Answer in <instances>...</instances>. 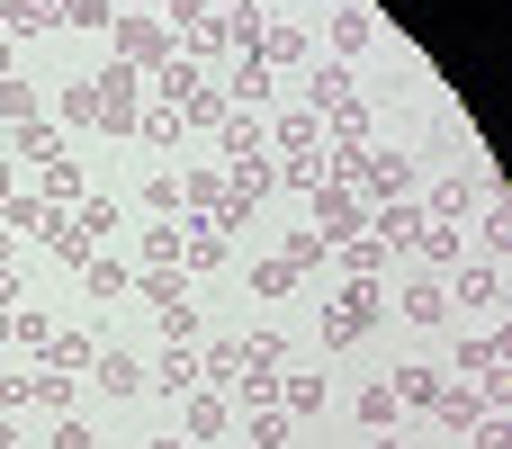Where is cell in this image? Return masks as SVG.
<instances>
[{
    "label": "cell",
    "instance_id": "6da1fadb",
    "mask_svg": "<svg viewBox=\"0 0 512 449\" xmlns=\"http://www.w3.org/2000/svg\"><path fill=\"white\" fill-rule=\"evenodd\" d=\"M117 63H135V72H162L171 54H180V27H162V18H144V9H117Z\"/></svg>",
    "mask_w": 512,
    "mask_h": 449
},
{
    "label": "cell",
    "instance_id": "7a4b0ae2",
    "mask_svg": "<svg viewBox=\"0 0 512 449\" xmlns=\"http://www.w3.org/2000/svg\"><path fill=\"white\" fill-rule=\"evenodd\" d=\"M90 90H99V117H90V126H108V135H135V126H144V72H135V63L90 72Z\"/></svg>",
    "mask_w": 512,
    "mask_h": 449
},
{
    "label": "cell",
    "instance_id": "3957f363",
    "mask_svg": "<svg viewBox=\"0 0 512 449\" xmlns=\"http://www.w3.org/2000/svg\"><path fill=\"white\" fill-rule=\"evenodd\" d=\"M378 315H387L378 279H342V297H333V315H324V342H333V351H351L360 333H378Z\"/></svg>",
    "mask_w": 512,
    "mask_h": 449
},
{
    "label": "cell",
    "instance_id": "277c9868",
    "mask_svg": "<svg viewBox=\"0 0 512 449\" xmlns=\"http://www.w3.org/2000/svg\"><path fill=\"white\" fill-rule=\"evenodd\" d=\"M306 207H315L324 243H342V234H369V198H360V189H342V180H315V189H306Z\"/></svg>",
    "mask_w": 512,
    "mask_h": 449
},
{
    "label": "cell",
    "instance_id": "5b68a950",
    "mask_svg": "<svg viewBox=\"0 0 512 449\" xmlns=\"http://www.w3.org/2000/svg\"><path fill=\"white\" fill-rule=\"evenodd\" d=\"M405 189H414V171H405L396 153H369V162H360V198H369V207H396Z\"/></svg>",
    "mask_w": 512,
    "mask_h": 449
},
{
    "label": "cell",
    "instance_id": "8992f818",
    "mask_svg": "<svg viewBox=\"0 0 512 449\" xmlns=\"http://www.w3.org/2000/svg\"><path fill=\"white\" fill-rule=\"evenodd\" d=\"M144 378H153V396H198V342H171Z\"/></svg>",
    "mask_w": 512,
    "mask_h": 449
},
{
    "label": "cell",
    "instance_id": "52a82bcc",
    "mask_svg": "<svg viewBox=\"0 0 512 449\" xmlns=\"http://www.w3.org/2000/svg\"><path fill=\"white\" fill-rule=\"evenodd\" d=\"M252 63H261V72H306V27H261Z\"/></svg>",
    "mask_w": 512,
    "mask_h": 449
},
{
    "label": "cell",
    "instance_id": "ba28073f",
    "mask_svg": "<svg viewBox=\"0 0 512 449\" xmlns=\"http://www.w3.org/2000/svg\"><path fill=\"white\" fill-rule=\"evenodd\" d=\"M360 90H351V63H324V72H306V99L297 108H315V117H333V108H351Z\"/></svg>",
    "mask_w": 512,
    "mask_h": 449
},
{
    "label": "cell",
    "instance_id": "9c48e42d",
    "mask_svg": "<svg viewBox=\"0 0 512 449\" xmlns=\"http://www.w3.org/2000/svg\"><path fill=\"white\" fill-rule=\"evenodd\" d=\"M477 198H486V180H477V171H450V180L432 189V207H423V216H432V225H459Z\"/></svg>",
    "mask_w": 512,
    "mask_h": 449
},
{
    "label": "cell",
    "instance_id": "30bf717a",
    "mask_svg": "<svg viewBox=\"0 0 512 449\" xmlns=\"http://www.w3.org/2000/svg\"><path fill=\"white\" fill-rule=\"evenodd\" d=\"M225 414H234V405H225L216 387H198L189 414H180V441H189V449H198V441H225Z\"/></svg>",
    "mask_w": 512,
    "mask_h": 449
},
{
    "label": "cell",
    "instance_id": "8fae6325",
    "mask_svg": "<svg viewBox=\"0 0 512 449\" xmlns=\"http://www.w3.org/2000/svg\"><path fill=\"white\" fill-rule=\"evenodd\" d=\"M180 234H189V252H180V261H189V270H225V252H234V234H216V225H207V216H189V225H180Z\"/></svg>",
    "mask_w": 512,
    "mask_h": 449
},
{
    "label": "cell",
    "instance_id": "7c38bea8",
    "mask_svg": "<svg viewBox=\"0 0 512 449\" xmlns=\"http://www.w3.org/2000/svg\"><path fill=\"white\" fill-rule=\"evenodd\" d=\"M333 261H342V279H378V270H387V243H378V234H342Z\"/></svg>",
    "mask_w": 512,
    "mask_h": 449
},
{
    "label": "cell",
    "instance_id": "4fadbf2b",
    "mask_svg": "<svg viewBox=\"0 0 512 449\" xmlns=\"http://www.w3.org/2000/svg\"><path fill=\"white\" fill-rule=\"evenodd\" d=\"M126 297H135V306H153V315H171V306H189V279H180V270H144Z\"/></svg>",
    "mask_w": 512,
    "mask_h": 449
},
{
    "label": "cell",
    "instance_id": "5bb4252c",
    "mask_svg": "<svg viewBox=\"0 0 512 449\" xmlns=\"http://www.w3.org/2000/svg\"><path fill=\"white\" fill-rule=\"evenodd\" d=\"M45 369H63V378H90V369H99V342H90V333H54V342H45Z\"/></svg>",
    "mask_w": 512,
    "mask_h": 449
},
{
    "label": "cell",
    "instance_id": "9a60e30c",
    "mask_svg": "<svg viewBox=\"0 0 512 449\" xmlns=\"http://www.w3.org/2000/svg\"><path fill=\"white\" fill-rule=\"evenodd\" d=\"M90 378H99V387H108V396H144V387H153V378H144V360H135V351H99V369H90Z\"/></svg>",
    "mask_w": 512,
    "mask_h": 449
},
{
    "label": "cell",
    "instance_id": "2e32d148",
    "mask_svg": "<svg viewBox=\"0 0 512 449\" xmlns=\"http://www.w3.org/2000/svg\"><path fill=\"white\" fill-rule=\"evenodd\" d=\"M198 90H207V81H198V63H189V54H171V63L153 72V99H171V108H189Z\"/></svg>",
    "mask_w": 512,
    "mask_h": 449
},
{
    "label": "cell",
    "instance_id": "e0dca14e",
    "mask_svg": "<svg viewBox=\"0 0 512 449\" xmlns=\"http://www.w3.org/2000/svg\"><path fill=\"white\" fill-rule=\"evenodd\" d=\"M234 378H243V342H207V351H198V387H216V396H225Z\"/></svg>",
    "mask_w": 512,
    "mask_h": 449
},
{
    "label": "cell",
    "instance_id": "ac0fdd59",
    "mask_svg": "<svg viewBox=\"0 0 512 449\" xmlns=\"http://www.w3.org/2000/svg\"><path fill=\"white\" fill-rule=\"evenodd\" d=\"M279 414H288V423H315V414H324V378H306V369L279 378Z\"/></svg>",
    "mask_w": 512,
    "mask_h": 449
},
{
    "label": "cell",
    "instance_id": "d6986e66",
    "mask_svg": "<svg viewBox=\"0 0 512 449\" xmlns=\"http://www.w3.org/2000/svg\"><path fill=\"white\" fill-rule=\"evenodd\" d=\"M0 27L9 36H54L63 18H54V0H0Z\"/></svg>",
    "mask_w": 512,
    "mask_h": 449
},
{
    "label": "cell",
    "instance_id": "ffe728a7",
    "mask_svg": "<svg viewBox=\"0 0 512 449\" xmlns=\"http://www.w3.org/2000/svg\"><path fill=\"white\" fill-rule=\"evenodd\" d=\"M396 315H405V324H441V315H450V306H441V279L423 270V279H414V288L396 297Z\"/></svg>",
    "mask_w": 512,
    "mask_h": 449
},
{
    "label": "cell",
    "instance_id": "44dd1931",
    "mask_svg": "<svg viewBox=\"0 0 512 449\" xmlns=\"http://www.w3.org/2000/svg\"><path fill=\"white\" fill-rule=\"evenodd\" d=\"M261 99H270V72L243 54V63H234V81H225V108H261Z\"/></svg>",
    "mask_w": 512,
    "mask_h": 449
},
{
    "label": "cell",
    "instance_id": "7402d4cb",
    "mask_svg": "<svg viewBox=\"0 0 512 449\" xmlns=\"http://www.w3.org/2000/svg\"><path fill=\"white\" fill-rule=\"evenodd\" d=\"M315 144H324V117L315 108H288L279 117V153H315Z\"/></svg>",
    "mask_w": 512,
    "mask_h": 449
},
{
    "label": "cell",
    "instance_id": "603a6c76",
    "mask_svg": "<svg viewBox=\"0 0 512 449\" xmlns=\"http://www.w3.org/2000/svg\"><path fill=\"white\" fill-rule=\"evenodd\" d=\"M225 171H234V189H225V198H234V207H252V198H261V189H270V162H261V153H234V162H225Z\"/></svg>",
    "mask_w": 512,
    "mask_h": 449
},
{
    "label": "cell",
    "instance_id": "cb8c5ba5",
    "mask_svg": "<svg viewBox=\"0 0 512 449\" xmlns=\"http://www.w3.org/2000/svg\"><path fill=\"white\" fill-rule=\"evenodd\" d=\"M54 216H63V207H45V198H9V207H0L9 234H54Z\"/></svg>",
    "mask_w": 512,
    "mask_h": 449
},
{
    "label": "cell",
    "instance_id": "d4e9b609",
    "mask_svg": "<svg viewBox=\"0 0 512 449\" xmlns=\"http://www.w3.org/2000/svg\"><path fill=\"white\" fill-rule=\"evenodd\" d=\"M414 252H423V270H432V279H441V270H459V225H423V243H414Z\"/></svg>",
    "mask_w": 512,
    "mask_h": 449
},
{
    "label": "cell",
    "instance_id": "484cf974",
    "mask_svg": "<svg viewBox=\"0 0 512 449\" xmlns=\"http://www.w3.org/2000/svg\"><path fill=\"white\" fill-rule=\"evenodd\" d=\"M216 18H225V45H243V54H252V45H261V27H270L252 0H234V9H216Z\"/></svg>",
    "mask_w": 512,
    "mask_h": 449
},
{
    "label": "cell",
    "instance_id": "4316f807",
    "mask_svg": "<svg viewBox=\"0 0 512 449\" xmlns=\"http://www.w3.org/2000/svg\"><path fill=\"white\" fill-rule=\"evenodd\" d=\"M369 36H378V27H369V9H333V45H342V63H351V54H369Z\"/></svg>",
    "mask_w": 512,
    "mask_h": 449
},
{
    "label": "cell",
    "instance_id": "83f0119b",
    "mask_svg": "<svg viewBox=\"0 0 512 449\" xmlns=\"http://www.w3.org/2000/svg\"><path fill=\"white\" fill-rule=\"evenodd\" d=\"M180 207L216 216V207H225V171H189V180H180Z\"/></svg>",
    "mask_w": 512,
    "mask_h": 449
},
{
    "label": "cell",
    "instance_id": "f1b7e54d",
    "mask_svg": "<svg viewBox=\"0 0 512 449\" xmlns=\"http://www.w3.org/2000/svg\"><path fill=\"white\" fill-rule=\"evenodd\" d=\"M180 252H189L180 225H153V234H144V270H180Z\"/></svg>",
    "mask_w": 512,
    "mask_h": 449
},
{
    "label": "cell",
    "instance_id": "f546056e",
    "mask_svg": "<svg viewBox=\"0 0 512 449\" xmlns=\"http://www.w3.org/2000/svg\"><path fill=\"white\" fill-rule=\"evenodd\" d=\"M450 297H459V306H495V297H504V279L477 261V270H459V279H450Z\"/></svg>",
    "mask_w": 512,
    "mask_h": 449
},
{
    "label": "cell",
    "instance_id": "4dcf8cb0",
    "mask_svg": "<svg viewBox=\"0 0 512 449\" xmlns=\"http://www.w3.org/2000/svg\"><path fill=\"white\" fill-rule=\"evenodd\" d=\"M27 405H45V414H72V378H63V369H36V378H27Z\"/></svg>",
    "mask_w": 512,
    "mask_h": 449
},
{
    "label": "cell",
    "instance_id": "1f68e13d",
    "mask_svg": "<svg viewBox=\"0 0 512 449\" xmlns=\"http://www.w3.org/2000/svg\"><path fill=\"white\" fill-rule=\"evenodd\" d=\"M432 414H441V423H468V432L486 423V405H477V387H441V396H432Z\"/></svg>",
    "mask_w": 512,
    "mask_h": 449
},
{
    "label": "cell",
    "instance_id": "d6a6232c",
    "mask_svg": "<svg viewBox=\"0 0 512 449\" xmlns=\"http://www.w3.org/2000/svg\"><path fill=\"white\" fill-rule=\"evenodd\" d=\"M288 441H297V423L279 405H252V449H288Z\"/></svg>",
    "mask_w": 512,
    "mask_h": 449
},
{
    "label": "cell",
    "instance_id": "836d02e7",
    "mask_svg": "<svg viewBox=\"0 0 512 449\" xmlns=\"http://www.w3.org/2000/svg\"><path fill=\"white\" fill-rule=\"evenodd\" d=\"M108 225H117V198H81V207H72V234H81V243H99Z\"/></svg>",
    "mask_w": 512,
    "mask_h": 449
},
{
    "label": "cell",
    "instance_id": "e575fe53",
    "mask_svg": "<svg viewBox=\"0 0 512 449\" xmlns=\"http://www.w3.org/2000/svg\"><path fill=\"white\" fill-rule=\"evenodd\" d=\"M459 369H468V378H495V369H504V342H495V333L459 342Z\"/></svg>",
    "mask_w": 512,
    "mask_h": 449
},
{
    "label": "cell",
    "instance_id": "d590c367",
    "mask_svg": "<svg viewBox=\"0 0 512 449\" xmlns=\"http://www.w3.org/2000/svg\"><path fill=\"white\" fill-rule=\"evenodd\" d=\"M387 387H396V405H432L441 396V369H396Z\"/></svg>",
    "mask_w": 512,
    "mask_h": 449
},
{
    "label": "cell",
    "instance_id": "8d00e7d4",
    "mask_svg": "<svg viewBox=\"0 0 512 449\" xmlns=\"http://www.w3.org/2000/svg\"><path fill=\"white\" fill-rule=\"evenodd\" d=\"M405 405H396V387H360V432H387Z\"/></svg>",
    "mask_w": 512,
    "mask_h": 449
},
{
    "label": "cell",
    "instance_id": "74e56055",
    "mask_svg": "<svg viewBox=\"0 0 512 449\" xmlns=\"http://www.w3.org/2000/svg\"><path fill=\"white\" fill-rule=\"evenodd\" d=\"M0 117H9V126H36V81L9 72V81H0Z\"/></svg>",
    "mask_w": 512,
    "mask_h": 449
},
{
    "label": "cell",
    "instance_id": "f35d334b",
    "mask_svg": "<svg viewBox=\"0 0 512 449\" xmlns=\"http://www.w3.org/2000/svg\"><path fill=\"white\" fill-rule=\"evenodd\" d=\"M54 108H63V126H90V117H99V90H90V81H63Z\"/></svg>",
    "mask_w": 512,
    "mask_h": 449
},
{
    "label": "cell",
    "instance_id": "ab89813d",
    "mask_svg": "<svg viewBox=\"0 0 512 449\" xmlns=\"http://www.w3.org/2000/svg\"><path fill=\"white\" fill-rule=\"evenodd\" d=\"M18 153H27V162H63V135L36 117V126H18Z\"/></svg>",
    "mask_w": 512,
    "mask_h": 449
},
{
    "label": "cell",
    "instance_id": "60d3db41",
    "mask_svg": "<svg viewBox=\"0 0 512 449\" xmlns=\"http://www.w3.org/2000/svg\"><path fill=\"white\" fill-rule=\"evenodd\" d=\"M279 261H288V270H297V279H306V270H315V261H333V243H324V234H288V252H279Z\"/></svg>",
    "mask_w": 512,
    "mask_h": 449
},
{
    "label": "cell",
    "instance_id": "b9f144b4",
    "mask_svg": "<svg viewBox=\"0 0 512 449\" xmlns=\"http://www.w3.org/2000/svg\"><path fill=\"white\" fill-rule=\"evenodd\" d=\"M9 342H27V351H36V360H45V342H54V324H45V315H36V306H18V315H9Z\"/></svg>",
    "mask_w": 512,
    "mask_h": 449
},
{
    "label": "cell",
    "instance_id": "7bdbcfd3",
    "mask_svg": "<svg viewBox=\"0 0 512 449\" xmlns=\"http://www.w3.org/2000/svg\"><path fill=\"white\" fill-rule=\"evenodd\" d=\"M180 126H189V117H180V108H171V99H153V108H144V126H135V135H153V144H171V135H180Z\"/></svg>",
    "mask_w": 512,
    "mask_h": 449
},
{
    "label": "cell",
    "instance_id": "ee69618b",
    "mask_svg": "<svg viewBox=\"0 0 512 449\" xmlns=\"http://www.w3.org/2000/svg\"><path fill=\"white\" fill-rule=\"evenodd\" d=\"M216 135H225V153H261V126H252V108H234Z\"/></svg>",
    "mask_w": 512,
    "mask_h": 449
},
{
    "label": "cell",
    "instance_id": "f6af8a7d",
    "mask_svg": "<svg viewBox=\"0 0 512 449\" xmlns=\"http://www.w3.org/2000/svg\"><path fill=\"white\" fill-rule=\"evenodd\" d=\"M81 198V171L72 162H45V207H72Z\"/></svg>",
    "mask_w": 512,
    "mask_h": 449
},
{
    "label": "cell",
    "instance_id": "bcb514c9",
    "mask_svg": "<svg viewBox=\"0 0 512 449\" xmlns=\"http://www.w3.org/2000/svg\"><path fill=\"white\" fill-rule=\"evenodd\" d=\"M81 288H90V297H126V288H135V279H126V270H117V261H90V270H81Z\"/></svg>",
    "mask_w": 512,
    "mask_h": 449
},
{
    "label": "cell",
    "instance_id": "7dc6e473",
    "mask_svg": "<svg viewBox=\"0 0 512 449\" xmlns=\"http://www.w3.org/2000/svg\"><path fill=\"white\" fill-rule=\"evenodd\" d=\"M243 369H288V342H279V333H252V342H243Z\"/></svg>",
    "mask_w": 512,
    "mask_h": 449
},
{
    "label": "cell",
    "instance_id": "c3c4849f",
    "mask_svg": "<svg viewBox=\"0 0 512 449\" xmlns=\"http://www.w3.org/2000/svg\"><path fill=\"white\" fill-rule=\"evenodd\" d=\"M180 117H189V126H225V117H234V108H225V90H198V99H189V108H180Z\"/></svg>",
    "mask_w": 512,
    "mask_h": 449
},
{
    "label": "cell",
    "instance_id": "681fc988",
    "mask_svg": "<svg viewBox=\"0 0 512 449\" xmlns=\"http://www.w3.org/2000/svg\"><path fill=\"white\" fill-rule=\"evenodd\" d=\"M144 207H153V225H171V207H180V180H171V171H153V189H144Z\"/></svg>",
    "mask_w": 512,
    "mask_h": 449
},
{
    "label": "cell",
    "instance_id": "f907efd6",
    "mask_svg": "<svg viewBox=\"0 0 512 449\" xmlns=\"http://www.w3.org/2000/svg\"><path fill=\"white\" fill-rule=\"evenodd\" d=\"M252 288H261V297H288V288H297V270H288V261H261V270H252Z\"/></svg>",
    "mask_w": 512,
    "mask_h": 449
},
{
    "label": "cell",
    "instance_id": "816d5d0a",
    "mask_svg": "<svg viewBox=\"0 0 512 449\" xmlns=\"http://www.w3.org/2000/svg\"><path fill=\"white\" fill-rule=\"evenodd\" d=\"M54 449H99V432H90L81 414H63V423H54Z\"/></svg>",
    "mask_w": 512,
    "mask_h": 449
},
{
    "label": "cell",
    "instance_id": "f5cc1de1",
    "mask_svg": "<svg viewBox=\"0 0 512 449\" xmlns=\"http://www.w3.org/2000/svg\"><path fill=\"white\" fill-rule=\"evenodd\" d=\"M477 234H486L495 252H512V207H486V225H477Z\"/></svg>",
    "mask_w": 512,
    "mask_h": 449
},
{
    "label": "cell",
    "instance_id": "db71d44e",
    "mask_svg": "<svg viewBox=\"0 0 512 449\" xmlns=\"http://www.w3.org/2000/svg\"><path fill=\"white\" fill-rule=\"evenodd\" d=\"M477 449H512V423H504V414H486V423H477Z\"/></svg>",
    "mask_w": 512,
    "mask_h": 449
},
{
    "label": "cell",
    "instance_id": "11a10c76",
    "mask_svg": "<svg viewBox=\"0 0 512 449\" xmlns=\"http://www.w3.org/2000/svg\"><path fill=\"white\" fill-rule=\"evenodd\" d=\"M162 9H171V18H180V27H189V18H207V9H216V0H162Z\"/></svg>",
    "mask_w": 512,
    "mask_h": 449
},
{
    "label": "cell",
    "instance_id": "9f6ffc18",
    "mask_svg": "<svg viewBox=\"0 0 512 449\" xmlns=\"http://www.w3.org/2000/svg\"><path fill=\"white\" fill-rule=\"evenodd\" d=\"M0 315H18V270H0Z\"/></svg>",
    "mask_w": 512,
    "mask_h": 449
},
{
    "label": "cell",
    "instance_id": "6f0895ef",
    "mask_svg": "<svg viewBox=\"0 0 512 449\" xmlns=\"http://www.w3.org/2000/svg\"><path fill=\"white\" fill-rule=\"evenodd\" d=\"M9 252H18V234H9V225H0V270H9Z\"/></svg>",
    "mask_w": 512,
    "mask_h": 449
},
{
    "label": "cell",
    "instance_id": "680465c9",
    "mask_svg": "<svg viewBox=\"0 0 512 449\" xmlns=\"http://www.w3.org/2000/svg\"><path fill=\"white\" fill-rule=\"evenodd\" d=\"M0 449H18V423H9V414H0Z\"/></svg>",
    "mask_w": 512,
    "mask_h": 449
},
{
    "label": "cell",
    "instance_id": "91938a15",
    "mask_svg": "<svg viewBox=\"0 0 512 449\" xmlns=\"http://www.w3.org/2000/svg\"><path fill=\"white\" fill-rule=\"evenodd\" d=\"M153 449H189V441H180V432H153Z\"/></svg>",
    "mask_w": 512,
    "mask_h": 449
},
{
    "label": "cell",
    "instance_id": "94428289",
    "mask_svg": "<svg viewBox=\"0 0 512 449\" xmlns=\"http://www.w3.org/2000/svg\"><path fill=\"white\" fill-rule=\"evenodd\" d=\"M9 198H18V189H9V162H0V207H9Z\"/></svg>",
    "mask_w": 512,
    "mask_h": 449
},
{
    "label": "cell",
    "instance_id": "6125c7cd",
    "mask_svg": "<svg viewBox=\"0 0 512 449\" xmlns=\"http://www.w3.org/2000/svg\"><path fill=\"white\" fill-rule=\"evenodd\" d=\"M369 449H405V441H387V432H369Z\"/></svg>",
    "mask_w": 512,
    "mask_h": 449
},
{
    "label": "cell",
    "instance_id": "be15d7a7",
    "mask_svg": "<svg viewBox=\"0 0 512 449\" xmlns=\"http://www.w3.org/2000/svg\"><path fill=\"white\" fill-rule=\"evenodd\" d=\"M0 351H9V315H0Z\"/></svg>",
    "mask_w": 512,
    "mask_h": 449
},
{
    "label": "cell",
    "instance_id": "e7e4bbea",
    "mask_svg": "<svg viewBox=\"0 0 512 449\" xmlns=\"http://www.w3.org/2000/svg\"><path fill=\"white\" fill-rule=\"evenodd\" d=\"M126 9H153V0H126Z\"/></svg>",
    "mask_w": 512,
    "mask_h": 449
},
{
    "label": "cell",
    "instance_id": "03108f58",
    "mask_svg": "<svg viewBox=\"0 0 512 449\" xmlns=\"http://www.w3.org/2000/svg\"><path fill=\"white\" fill-rule=\"evenodd\" d=\"M0 81H9V54H0Z\"/></svg>",
    "mask_w": 512,
    "mask_h": 449
},
{
    "label": "cell",
    "instance_id": "003e7915",
    "mask_svg": "<svg viewBox=\"0 0 512 449\" xmlns=\"http://www.w3.org/2000/svg\"><path fill=\"white\" fill-rule=\"evenodd\" d=\"M225 9H234V0H225Z\"/></svg>",
    "mask_w": 512,
    "mask_h": 449
}]
</instances>
